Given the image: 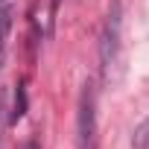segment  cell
Wrapping results in <instances>:
<instances>
[{
	"label": "cell",
	"instance_id": "obj_1",
	"mask_svg": "<svg viewBox=\"0 0 149 149\" xmlns=\"http://www.w3.org/2000/svg\"><path fill=\"white\" fill-rule=\"evenodd\" d=\"M100 126H97V91L94 85H85L79 94L76 108V149H97L100 146Z\"/></svg>",
	"mask_w": 149,
	"mask_h": 149
},
{
	"label": "cell",
	"instance_id": "obj_2",
	"mask_svg": "<svg viewBox=\"0 0 149 149\" xmlns=\"http://www.w3.org/2000/svg\"><path fill=\"white\" fill-rule=\"evenodd\" d=\"M117 41H120V3L111 6L108 21H105V32H102V44H100V56H102V67H108L114 61L117 53Z\"/></svg>",
	"mask_w": 149,
	"mask_h": 149
},
{
	"label": "cell",
	"instance_id": "obj_3",
	"mask_svg": "<svg viewBox=\"0 0 149 149\" xmlns=\"http://www.w3.org/2000/svg\"><path fill=\"white\" fill-rule=\"evenodd\" d=\"M32 24H35V29H38L41 35H47V32H50V6L44 3V0H38V3H35Z\"/></svg>",
	"mask_w": 149,
	"mask_h": 149
},
{
	"label": "cell",
	"instance_id": "obj_4",
	"mask_svg": "<svg viewBox=\"0 0 149 149\" xmlns=\"http://www.w3.org/2000/svg\"><path fill=\"white\" fill-rule=\"evenodd\" d=\"M24 114H26V91H24V85H18V94H15V111H12V123H18Z\"/></svg>",
	"mask_w": 149,
	"mask_h": 149
},
{
	"label": "cell",
	"instance_id": "obj_5",
	"mask_svg": "<svg viewBox=\"0 0 149 149\" xmlns=\"http://www.w3.org/2000/svg\"><path fill=\"white\" fill-rule=\"evenodd\" d=\"M9 26H12V9L0 3V47H3V41L9 35Z\"/></svg>",
	"mask_w": 149,
	"mask_h": 149
},
{
	"label": "cell",
	"instance_id": "obj_6",
	"mask_svg": "<svg viewBox=\"0 0 149 149\" xmlns=\"http://www.w3.org/2000/svg\"><path fill=\"white\" fill-rule=\"evenodd\" d=\"M3 126H6V100L0 94V140H3Z\"/></svg>",
	"mask_w": 149,
	"mask_h": 149
},
{
	"label": "cell",
	"instance_id": "obj_7",
	"mask_svg": "<svg viewBox=\"0 0 149 149\" xmlns=\"http://www.w3.org/2000/svg\"><path fill=\"white\" fill-rule=\"evenodd\" d=\"M21 149H38V143H35V140H26V143H24Z\"/></svg>",
	"mask_w": 149,
	"mask_h": 149
},
{
	"label": "cell",
	"instance_id": "obj_8",
	"mask_svg": "<svg viewBox=\"0 0 149 149\" xmlns=\"http://www.w3.org/2000/svg\"><path fill=\"white\" fill-rule=\"evenodd\" d=\"M0 67H3V56H0Z\"/></svg>",
	"mask_w": 149,
	"mask_h": 149
}]
</instances>
